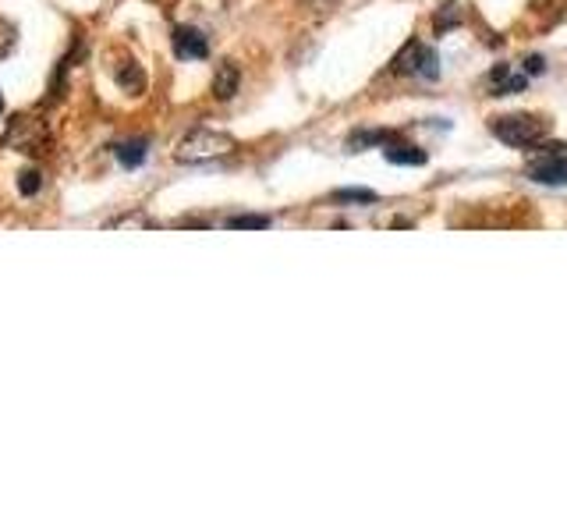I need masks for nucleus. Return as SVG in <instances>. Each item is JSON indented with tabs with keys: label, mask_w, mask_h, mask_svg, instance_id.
Masks as SVG:
<instances>
[{
	"label": "nucleus",
	"mask_w": 567,
	"mask_h": 532,
	"mask_svg": "<svg viewBox=\"0 0 567 532\" xmlns=\"http://www.w3.org/2000/svg\"><path fill=\"white\" fill-rule=\"evenodd\" d=\"M50 124L40 118V114H14L7 121V131H4V146L14 149V153H25V157H43L50 153Z\"/></svg>",
	"instance_id": "1"
},
{
	"label": "nucleus",
	"mask_w": 567,
	"mask_h": 532,
	"mask_svg": "<svg viewBox=\"0 0 567 532\" xmlns=\"http://www.w3.org/2000/svg\"><path fill=\"white\" fill-rule=\"evenodd\" d=\"M490 131L510 149H532L546 139L550 121L539 114H504V118H490Z\"/></svg>",
	"instance_id": "2"
},
{
	"label": "nucleus",
	"mask_w": 567,
	"mask_h": 532,
	"mask_svg": "<svg viewBox=\"0 0 567 532\" xmlns=\"http://www.w3.org/2000/svg\"><path fill=\"white\" fill-rule=\"evenodd\" d=\"M234 149V139L224 131H213V128H192L181 146L174 149V160L177 164H202V160H217Z\"/></svg>",
	"instance_id": "3"
},
{
	"label": "nucleus",
	"mask_w": 567,
	"mask_h": 532,
	"mask_svg": "<svg viewBox=\"0 0 567 532\" xmlns=\"http://www.w3.org/2000/svg\"><path fill=\"white\" fill-rule=\"evenodd\" d=\"M528 177L539 185H567V142H539L532 146Z\"/></svg>",
	"instance_id": "4"
},
{
	"label": "nucleus",
	"mask_w": 567,
	"mask_h": 532,
	"mask_svg": "<svg viewBox=\"0 0 567 532\" xmlns=\"http://www.w3.org/2000/svg\"><path fill=\"white\" fill-rule=\"evenodd\" d=\"M174 54L181 60H206L210 58V40L199 32V29H192V25H177L174 29Z\"/></svg>",
	"instance_id": "5"
},
{
	"label": "nucleus",
	"mask_w": 567,
	"mask_h": 532,
	"mask_svg": "<svg viewBox=\"0 0 567 532\" xmlns=\"http://www.w3.org/2000/svg\"><path fill=\"white\" fill-rule=\"evenodd\" d=\"M490 86H493V96H514V93L528 89V78L525 75H510L508 64H497L490 71Z\"/></svg>",
	"instance_id": "6"
},
{
	"label": "nucleus",
	"mask_w": 567,
	"mask_h": 532,
	"mask_svg": "<svg viewBox=\"0 0 567 532\" xmlns=\"http://www.w3.org/2000/svg\"><path fill=\"white\" fill-rule=\"evenodd\" d=\"M238 86H241L238 64H234V60H220V64H217V75H213V96H217V100H230V96L238 93Z\"/></svg>",
	"instance_id": "7"
},
{
	"label": "nucleus",
	"mask_w": 567,
	"mask_h": 532,
	"mask_svg": "<svg viewBox=\"0 0 567 532\" xmlns=\"http://www.w3.org/2000/svg\"><path fill=\"white\" fill-rule=\"evenodd\" d=\"M383 157L397 164V167H422L429 157H426V149H418V146H408V142H391V146H383Z\"/></svg>",
	"instance_id": "8"
},
{
	"label": "nucleus",
	"mask_w": 567,
	"mask_h": 532,
	"mask_svg": "<svg viewBox=\"0 0 567 532\" xmlns=\"http://www.w3.org/2000/svg\"><path fill=\"white\" fill-rule=\"evenodd\" d=\"M426 50H429V47H422V43H415V40H411V43H404V50L394 58L391 71H394V75H418V71H422V58H426Z\"/></svg>",
	"instance_id": "9"
},
{
	"label": "nucleus",
	"mask_w": 567,
	"mask_h": 532,
	"mask_svg": "<svg viewBox=\"0 0 567 532\" xmlns=\"http://www.w3.org/2000/svg\"><path fill=\"white\" fill-rule=\"evenodd\" d=\"M113 78H117V86L124 89V93H131V96H139L142 93V68L135 64V60H121L117 64V71H113Z\"/></svg>",
	"instance_id": "10"
},
{
	"label": "nucleus",
	"mask_w": 567,
	"mask_h": 532,
	"mask_svg": "<svg viewBox=\"0 0 567 532\" xmlns=\"http://www.w3.org/2000/svg\"><path fill=\"white\" fill-rule=\"evenodd\" d=\"M113 153H117L121 167H139V164L146 160V153H149V139H128V142H121Z\"/></svg>",
	"instance_id": "11"
},
{
	"label": "nucleus",
	"mask_w": 567,
	"mask_h": 532,
	"mask_svg": "<svg viewBox=\"0 0 567 532\" xmlns=\"http://www.w3.org/2000/svg\"><path fill=\"white\" fill-rule=\"evenodd\" d=\"M400 135L397 131H383V128H376V131H355L351 139H347V146L351 149H365V146H391L397 142Z\"/></svg>",
	"instance_id": "12"
},
{
	"label": "nucleus",
	"mask_w": 567,
	"mask_h": 532,
	"mask_svg": "<svg viewBox=\"0 0 567 532\" xmlns=\"http://www.w3.org/2000/svg\"><path fill=\"white\" fill-rule=\"evenodd\" d=\"M227 228H234V231H263V228H270V217H263V213H241V217H230Z\"/></svg>",
	"instance_id": "13"
},
{
	"label": "nucleus",
	"mask_w": 567,
	"mask_h": 532,
	"mask_svg": "<svg viewBox=\"0 0 567 532\" xmlns=\"http://www.w3.org/2000/svg\"><path fill=\"white\" fill-rule=\"evenodd\" d=\"M334 203H376V192L373 188H338Z\"/></svg>",
	"instance_id": "14"
},
{
	"label": "nucleus",
	"mask_w": 567,
	"mask_h": 532,
	"mask_svg": "<svg viewBox=\"0 0 567 532\" xmlns=\"http://www.w3.org/2000/svg\"><path fill=\"white\" fill-rule=\"evenodd\" d=\"M14 43H18V29H14V22L0 18V60L14 50Z\"/></svg>",
	"instance_id": "15"
},
{
	"label": "nucleus",
	"mask_w": 567,
	"mask_h": 532,
	"mask_svg": "<svg viewBox=\"0 0 567 532\" xmlns=\"http://www.w3.org/2000/svg\"><path fill=\"white\" fill-rule=\"evenodd\" d=\"M40 188H43V175H40L36 167H29V171L18 175V192H22V195H36Z\"/></svg>",
	"instance_id": "16"
},
{
	"label": "nucleus",
	"mask_w": 567,
	"mask_h": 532,
	"mask_svg": "<svg viewBox=\"0 0 567 532\" xmlns=\"http://www.w3.org/2000/svg\"><path fill=\"white\" fill-rule=\"evenodd\" d=\"M418 75H422V78H429V82L440 75V58H436V50H426V58H422V71H418Z\"/></svg>",
	"instance_id": "17"
},
{
	"label": "nucleus",
	"mask_w": 567,
	"mask_h": 532,
	"mask_svg": "<svg viewBox=\"0 0 567 532\" xmlns=\"http://www.w3.org/2000/svg\"><path fill=\"white\" fill-rule=\"evenodd\" d=\"M525 71H528V75H543V71H546V64H543V58H528L525 60Z\"/></svg>",
	"instance_id": "18"
},
{
	"label": "nucleus",
	"mask_w": 567,
	"mask_h": 532,
	"mask_svg": "<svg viewBox=\"0 0 567 532\" xmlns=\"http://www.w3.org/2000/svg\"><path fill=\"white\" fill-rule=\"evenodd\" d=\"M0 111H4V104H0Z\"/></svg>",
	"instance_id": "19"
}]
</instances>
